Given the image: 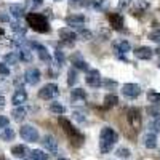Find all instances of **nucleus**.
Returning <instances> with one entry per match:
<instances>
[{"label":"nucleus","mask_w":160,"mask_h":160,"mask_svg":"<svg viewBox=\"0 0 160 160\" xmlns=\"http://www.w3.org/2000/svg\"><path fill=\"white\" fill-rule=\"evenodd\" d=\"M118 141V135L117 131L111 127H104L99 133V151L102 154H108L112 151V148Z\"/></svg>","instance_id":"1"},{"label":"nucleus","mask_w":160,"mask_h":160,"mask_svg":"<svg viewBox=\"0 0 160 160\" xmlns=\"http://www.w3.org/2000/svg\"><path fill=\"white\" fill-rule=\"evenodd\" d=\"M26 21L31 28L35 31V32H40V34H47L50 32V24H48V19L45 15L42 13H28L26 15Z\"/></svg>","instance_id":"2"},{"label":"nucleus","mask_w":160,"mask_h":160,"mask_svg":"<svg viewBox=\"0 0 160 160\" xmlns=\"http://www.w3.org/2000/svg\"><path fill=\"white\" fill-rule=\"evenodd\" d=\"M59 125H61V128H62V131L68 135V138H69V141L72 142V144H75V146H80L83 141H85V136L80 133L68 118L66 117H62V115H59Z\"/></svg>","instance_id":"3"},{"label":"nucleus","mask_w":160,"mask_h":160,"mask_svg":"<svg viewBox=\"0 0 160 160\" xmlns=\"http://www.w3.org/2000/svg\"><path fill=\"white\" fill-rule=\"evenodd\" d=\"M58 95H59V87L56 83H47V85H43L42 88L38 90V98L45 99V101L55 99Z\"/></svg>","instance_id":"4"},{"label":"nucleus","mask_w":160,"mask_h":160,"mask_svg":"<svg viewBox=\"0 0 160 160\" xmlns=\"http://www.w3.org/2000/svg\"><path fill=\"white\" fill-rule=\"evenodd\" d=\"M19 135L24 141H28V142H35L40 139V135H38V130L32 125H22L19 128Z\"/></svg>","instance_id":"5"},{"label":"nucleus","mask_w":160,"mask_h":160,"mask_svg":"<svg viewBox=\"0 0 160 160\" xmlns=\"http://www.w3.org/2000/svg\"><path fill=\"white\" fill-rule=\"evenodd\" d=\"M42 146H43V149L47 151L48 155H56L58 154V141L55 136H51V135H45L42 138Z\"/></svg>","instance_id":"6"},{"label":"nucleus","mask_w":160,"mask_h":160,"mask_svg":"<svg viewBox=\"0 0 160 160\" xmlns=\"http://www.w3.org/2000/svg\"><path fill=\"white\" fill-rule=\"evenodd\" d=\"M29 45L37 51V56H38L40 61H43V62H47V64H50V62L53 61V58H51V55L48 53V48H47V47L40 45V43H37V42H29Z\"/></svg>","instance_id":"7"},{"label":"nucleus","mask_w":160,"mask_h":160,"mask_svg":"<svg viewBox=\"0 0 160 160\" xmlns=\"http://www.w3.org/2000/svg\"><path fill=\"white\" fill-rule=\"evenodd\" d=\"M85 82L87 85H90L91 88H98L101 83H102V78H101V74L98 69H90L85 75Z\"/></svg>","instance_id":"8"},{"label":"nucleus","mask_w":160,"mask_h":160,"mask_svg":"<svg viewBox=\"0 0 160 160\" xmlns=\"http://www.w3.org/2000/svg\"><path fill=\"white\" fill-rule=\"evenodd\" d=\"M141 87L138 83H125L122 87V93H123V96L128 98V99H135L141 95Z\"/></svg>","instance_id":"9"},{"label":"nucleus","mask_w":160,"mask_h":160,"mask_svg":"<svg viewBox=\"0 0 160 160\" xmlns=\"http://www.w3.org/2000/svg\"><path fill=\"white\" fill-rule=\"evenodd\" d=\"M127 120H128V123H130L133 128L138 130V128L141 127V112H139V109L130 108V109L127 111Z\"/></svg>","instance_id":"10"},{"label":"nucleus","mask_w":160,"mask_h":160,"mask_svg":"<svg viewBox=\"0 0 160 160\" xmlns=\"http://www.w3.org/2000/svg\"><path fill=\"white\" fill-rule=\"evenodd\" d=\"M58 35H59V38H61V42H64V43H74L75 40L78 38V35H77V32H74V29H71V28H62V29H59L58 31Z\"/></svg>","instance_id":"11"},{"label":"nucleus","mask_w":160,"mask_h":160,"mask_svg":"<svg viewBox=\"0 0 160 160\" xmlns=\"http://www.w3.org/2000/svg\"><path fill=\"white\" fill-rule=\"evenodd\" d=\"M40 78H42V72L37 68H29L24 72V80H26V83H29V85H37L40 82Z\"/></svg>","instance_id":"12"},{"label":"nucleus","mask_w":160,"mask_h":160,"mask_svg":"<svg viewBox=\"0 0 160 160\" xmlns=\"http://www.w3.org/2000/svg\"><path fill=\"white\" fill-rule=\"evenodd\" d=\"M71 61H72V64H74V69H75V71H85V72H88V71H90L88 62L83 59V56L80 55L78 51H75L74 55H72Z\"/></svg>","instance_id":"13"},{"label":"nucleus","mask_w":160,"mask_h":160,"mask_svg":"<svg viewBox=\"0 0 160 160\" xmlns=\"http://www.w3.org/2000/svg\"><path fill=\"white\" fill-rule=\"evenodd\" d=\"M108 19L111 22V28L115 31H122L123 29V16L120 13H109Z\"/></svg>","instance_id":"14"},{"label":"nucleus","mask_w":160,"mask_h":160,"mask_svg":"<svg viewBox=\"0 0 160 160\" xmlns=\"http://www.w3.org/2000/svg\"><path fill=\"white\" fill-rule=\"evenodd\" d=\"M135 56L138 59H142V61H148L154 56V50L149 48V47H138L135 50Z\"/></svg>","instance_id":"15"},{"label":"nucleus","mask_w":160,"mask_h":160,"mask_svg":"<svg viewBox=\"0 0 160 160\" xmlns=\"http://www.w3.org/2000/svg\"><path fill=\"white\" fill-rule=\"evenodd\" d=\"M26 101H28V93H26V90L24 88H18L15 91V95H13V98H11V102L18 108V106H22Z\"/></svg>","instance_id":"16"},{"label":"nucleus","mask_w":160,"mask_h":160,"mask_svg":"<svg viewBox=\"0 0 160 160\" xmlns=\"http://www.w3.org/2000/svg\"><path fill=\"white\" fill-rule=\"evenodd\" d=\"M66 22H68V26H71V28H83L85 24V16L83 15H71L66 18Z\"/></svg>","instance_id":"17"},{"label":"nucleus","mask_w":160,"mask_h":160,"mask_svg":"<svg viewBox=\"0 0 160 160\" xmlns=\"http://www.w3.org/2000/svg\"><path fill=\"white\" fill-rule=\"evenodd\" d=\"M11 154L18 157V158H28L31 151L28 149V146H22V144H16V146H13L11 148Z\"/></svg>","instance_id":"18"},{"label":"nucleus","mask_w":160,"mask_h":160,"mask_svg":"<svg viewBox=\"0 0 160 160\" xmlns=\"http://www.w3.org/2000/svg\"><path fill=\"white\" fill-rule=\"evenodd\" d=\"M87 99V91L83 88H74L71 91V101L74 102H83Z\"/></svg>","instance_id":"19"},{"label":"nucleus","mask_w":160,"mask_h":160,"mask_svg":"<svg viewBox=\"0 0 160 160\" xmlns=\"http://www.w3.org/2000/svg\"><path fill=\"white\" fill-rule=\"evenodd\" d=\"M8 10H10V15L13 16V18H16V19H21L26 13H24V7L22 5H19V3H11L10 7H8Z\"/></svg>","instance_id":"20"},{"label":"nucleus","mask_w":160,"mask_h":160,"mask_svg":"<svg viewBox=\"0 0 160 160\" xmlns=\"http://www.w3.org/2000/svg\"><path fill=\"white\" fill-rule=\"evenodd\" d=\"M114 47H115V50H117V53H118L120 56H122V55H127L128 51H131V45H130V42H127V40H120V42H115Z\"/></svg>","instance_id":"21"},{"label":"nucleus","mask_w":160,"mask_h":160,"mask_svg":"<svg viewBox=\"0 0 160 160\" xmlns=\"http://www.w3.org/2000/svg\"><path fill=\"white\" fill-rule=\"evenodd\" d=\"M18 61H19V55L15 51H10L3 56V64H7V66H15V64H18Z\"/></svg>","instance_id":"22"},{"label":"nucleus","mask_w":160,"mask_h":160,"mask_svg":"<svg viewBox=\"0 0 160 160\" xmlns=\"http://www.w3.org/2000/svg\"><path fill=\"white\" fill-rule=\"evenodd\" d=\"M26 114H28V111H26V108H22V106H18V108H15L13 112H11L13 118H15L16 122H22V120L26 118Z\"/></svg>","instance_id":"23"},{"label":"nucleus","mask_w":160,"mask_h":160,"mask_svg":"<svg viewBox=\"0 0 160 160\" xmlns=\"http://www.w3.org/2000/svg\"><path fill=\"white\" fill-rule=\"evenodd\" d=\"M118 104V98L117 95H114V93H108V95L104 96V108L109 109V108H114V106Z\"/></svg>","instance_id":"24"},{"label":"nucleus","mask_w":160,"mask_h":160,"mask_svg":"<svg viewBox=\"0 0 160 160\" xmlns=\"http://www.w3.org/2000/svg\"><path fill=\"white\" fill-rule=\"evenodd\" d=\"M144 146L148 149H155L157 148V135H154V133H148V135L144 136Z\"/></svg>","instance_id":"25"},{"label":"nucleus","mask_w":160,"mask_h":160,"mask_svg":"<svg viewBox=\"0 0 160 160\" xmlns=\"http://www.w3.org/2000/svg\"><path fill=\"white\" fill-rule=\"evenodd\" d=\"M18 55H19V59L24 61V62H31V61H32V53H31V50H29L28 47H24V45L19 48Z\"/></svg>","instance_id":"26"},{"label":"nucleus","mask_w":160,"mask_h":160,"mask_svg":"<svg viewBox=\"0 0 160 160\" xmlns=\"http://www.w3.org/2000/svg\"><path fill=\"white\" fill-rule=\"evenodd\" d=\"M48 154L47 152H43V151H38V149H35V151H31V154H29V160H48Z\"/></svg>","instance_id":"27"},{"label":"nucleus","mask_w":160,"mask_h":160,"mask_svg":"<svg viewBox=\"0 0 160 160\" xmlns=\"http://www.w3.org/2000/svg\"><path fill=\"white\" fill-rule=\"evenodd\" d=\"M11 26V31L15 32L18 37H22V35H26V32H28V28H24V26H21L18 21H15V22H11L10 24Z\"/></svg>","instance_id":"28"},{"label":"nucleus","mask_w":160,"mask_h":160,"mask_svg":"<svg viewBox=\"0 0 160 160\" xmlns=\"http://www.w3.org/2000/svg\"><path fill=\"white\" fill-rule=\"evenodd\" d=\"M50 112H53V114H56V115H62L64 112H66V108L61 104V102H58V101H53L51 104H50Z\"/></svg>","instance_id":"29"},{"label":"nucleus","mask_w":160,"mask_h":160,"mask_svg":"<svg viewBox=\"0 0 160 160\" xmlns=\"http://www.w3.org/2000/svg\"><path fill=\"white\" fill-rule=\"evenodd\" d=\"M77 82H78V72H77L74 68H71V69L68 71V85H69V87H74Z\"/></svg>","instance_id":"30"},{"label":"nucleus","mask_w":160,"mask_h":160,"mask_svg":"<svg viewBox=\"0 0 160 160\" xmlns=\"http://www.w3.org/2000/svg\"><path fill=\"white\" fill-rule=\"evenodd\" d=\"M15 136H16V133H15V130H13L11 127L5 128V130L2 131V135H0L2 141H13V139H15Z\"/></svg>","instance_id":"31"},{"label":"nucleus","mask_w":160,"mask_h":160,"mask_svg":"<svg viewBox=\"0 0 160 160\" xmlns=\"http://www.w3.org/2000/svg\"><path fill=\"white\" fill-rule=\"evenodd\" d=\"M148 128H149V133H154V135H157V133L160 131V117L152 118L151 122H149V125H148Z\"/></svg>","instance_id":"32"},{"label":"nucleus","mask_w":160,"mask_h":160,"mask_svg":"<svg viewBox=\"0 0 160 160\" xmlns=\"http://www.w3.org/2000/svg\"><path fill=\"white\" fill-rule=\"evenodd\" d=\"M55 61H56V64L59 66V68H62V66H64L66 56H64V51H62V50H59V48L55 50Z\"/></svg>","instance_id":"33"},{"label":"nucleus","mask_w":160,"mask_h":160,"mask_svg":"<svg viewBox=\"0 0 160 160\" xmlns=\"http://www.w3.org/2000/svg\"><path fill=\"white\" fill-rule=\"evenodd\" d=\"M148 99H149V102H152V104H160V93L151 90V91L148 93Z\"/></svg>","instance_id":"34"},{"label":"nucleus","mask_w":160,"mask_h":160,"mask_svg":"<svg viewBox=\"0 0 160 160\" xmlns=\"http://www.w3.org/2000/svg\"><path fill=\"white\" fill-rule=\"evenodd\" d=\"M77 35H78V37H82L83 40H91V38H93L91 31H88V29H85V28H80L78 32H77Z\"/></svg>","instance_id":"35"},{"label":"nucleus","mask_w":160,"mask_h":160,"mask_svg":"<svg viewBox=\"0 0 160 160\" xmlns=\"http://www.w3.org/2000/svg\"><path fill=\"white\" fill-rule=\"evenodd\" d=\"M93 7H95L96 10L104 11L106 8L109 7V2H108V0H99V2H98V0H95V2H93Z\"/></svg>","instance_id":"36"},{"label":"nucleus","mask_w":160,"mask_h":160,"mask_svg":"<svg viewBox=\"0 0 160 160\" xmlns=\"http://www.w3.org/2000/svg\"><path fill=\"white\" fill-rule=\"evenodd\" d=\"M115 154H117V157H120V158H128L131 152H130L128 148H118Z\"/></svg>","instance_id":"37"},{"label":"nucleus","mask_w":160,"mask_h":160,"mask_svg":"<svg viewBox=\"0 0 160 160\" xmlns=\"http://www.w3.org/2000/svg\"><path fill=\"white\" fill-rule=\"evenodd\" d=\"M149 40H152V42H155V43L160 45V29L152 31V32L149 34Z\"/></svg>","instance_id":"38"},{"label":"nucleus","mask_w":160,"mask_h":160,"mask_svg":"<svg viewBox=\"0 0 160 160\" xmlns=\"http://www.w3.org/2000/svg\"><path fill=\"white\" fill-rule=\"evenodd\" d=\"M102 87H106L108 90H111V88H115L118 83L115 82V80H111V78H106V80H102V83H101Z\"/></svg>","instance_id":"39"},{"label":"nucleus","mask_w":160,"mask_h":160,"mask_svg":"<svg viewBox=\"0 0 160 160\" xmlns=\"http://www.w3.org/2000/svg\"><path fill=\"white\" fill-rule=\"evenodd\" d=\"M10 127V118L5 117V115H0V128H8Z\"/></svg>","instance_id":"40"},{"label":"nucleus","mask_w":160,"mask_h":160,"mask_svg":"<svg viewBox=\"0 0 160 160\" xmlns=\"http://www.w3.org/2000/svg\"><path fill=\"white\" fill-rule=\"evenodd\" d=\"M74 117L78 120L80 123H83V122H87V117H83V114L80 112V111H74Z\"/></svg>","instance_id":"41"},{"label":"nucleus","mask_w":160,"mask_h":160,"mask_svg":"<svg viewBox=\"0 0 160 160\" xmlns=\"http://www.w3.org/2000/svg\"><path fill=\"white\" fill-rule=\"evenodd\" d=\"M0 75H10V68L7 64H0Z\"/></svg>","instance_id":"42"},{"label":"nucleus","mask_w":160,"mask_h":160,"mask_svg":"<svg viewBox=\"0 0 160 160\" xmlns=\"http://www.w3.org/2000/svg\"><path fill=\"white\" fill-rule=\"evenodd\" d=\"M148 112L152 115V118H157V117H160V111H158V109H155V108H148Z\"/></svg>","instance_id":"43"},{"label":"nucleus","mask_w":160,"mask_h":160,"mask_svg":"<svg viewBox=\"0 0 160 160\" xmlns=\"http://www.w3.org/2000/svg\"><path fill=\"white\" fill-rule=\"evenodd\" d=\"M130 3H131V0H118V8L123 10V8L130 7Z\"/></svg>","instance_id":"44"},{"label":"nucleus","mask_w":160,"mask_h":160,"mask_svg":"<svg viewBox=\"0 0 160 160\" xmlns=\"http://www.w3.org/2000/svg\"><path fill=\"white\" fill-rule=\"evenodd\" d=\"M28 3L31 5V8H37V7H40L43 2L42 0H28Z\"/></svg>","instance_id":"45"},{"label":"nucleus","mask_w":160,"mask_h":160,"mask_svg":"<svg viewBox=\"0 0 160 160\" xmlns=\"http://www.w3.org/2000/svg\"><path fill=\"white\" fill-rule=\"evenodd\" d=\"M5 109V98L0 95V111H3Z\"/></svg>","instance_id":"46"},{"label":"nucleus","mask_w":160,"mask_h":160,"mask_svg":"<svg viewBox=\"0 0 160 160\" xmlns=\"http://www.w3.org/2000/svg\"><path fill=\"white\" fill-rule=\"evenodd\" d=\"M0 19H2V21H10V18L7 15H2V16H0Z\"/></svg>","instance_id":"47"},{"label":"nucleus","mask_w":160,"mask_h":160,"mask_svg":"<svg viewBox=\"0 0 160 160\" xmlns=\"http://www.w3.org/2000/svg\"><path fill=\"white\" fill-rule=\"evenodd\" d=\"M0 35H3V29L2 28H0Z\"/></svg>","instance_id":"48"},{"label":"nucleus","mask_w":160,"mask_h":160,"mask_svg":"<svg viewBox=\"0 0 160 160\" xmlns=\"http://www.w3.org/2000/svg\"><path fill=\"white\" fill-rule=\"evenodd\" d=\"M56 160H68V158H62V157H61V158H56Z\"/></svg>","instance_id":"49"},{"label":"nucleus","mask_w":160,"mask_h":160,"mask_svg":"<svg viewBox=\"0 0 160 160\" xmlns=\"http://www.w3.org/2000/svg\"><path fill=\"white\" fill-rule=\"evenodd\" d=\"M72 2H78V0H72Z\"/></svg>","instance_id":"50"},{"label":"nucleus","mask_w":160,"mask_h":160,"mask_svg":"<svg viewBox=\"0 0 160 160\" xmlns=\"http://www.w3.org/2000/svg\"><path fill=\"white\" fill-rule=\"evenodd\" d=\"M55 2H61V0H55Z\"/></svg>","instance_id":"51"},{"label":"nucleus","mask_w":160,"mask_h":160,"mask_svg":"<svg viewBox=\"0 0 160 160\" xmlns=\"http://www.w3.org/2000/svg\"><path fill=\"white\" fill-rule=\"evenodd\" d=\"M158 68H160V64H158Z\"/></svg>","instance_id":"52"}]
</instances>
